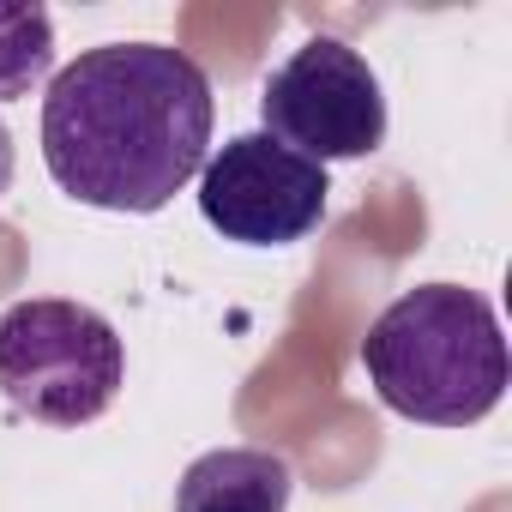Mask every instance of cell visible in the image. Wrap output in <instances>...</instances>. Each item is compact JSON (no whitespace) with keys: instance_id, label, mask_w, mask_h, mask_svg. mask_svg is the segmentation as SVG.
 Segmentation results:
<instances>
[{"instance_id":"6da1fadb","label":"cell","mask_w":512,"mask_h":512,"mask_svg":"<svg viewBox=\"0 0 512 512\" xmlns=\"http://www.w3.org/2000/svg\"><path fill=\"white\" fill-rule=\"evenodd\" d=\"M211 79L169 43H103L67 61L43 97V163L91 211L151 217L211 157Z\"/></svg>"},{"instance_id":"7a4b0ae2","label":"cell","mask_w":512,"mask_h":512,"mask_svg":"<svg viewBox=\"0 0 512 512\" xmlns=\"http://www.w3.org/2000/svg\"><path fill=\"white\" fill-rule=\"evenodd\" d=\"M368 386L386 410L428 428L482 422L512 380L500 320L488 296L464 284H416L404 290L362 338Z\"/></svg>"},{"instance_id":"3957f363","label":"cell","mask_w":512,"mask_h":512,"mask_svg":"<svg viewBox=\"0 0 512 512\" xmlns=\"http://www.w3.org/2000/svg\"><path fill=\"white\" fill-rule=\"evenodd\" d=\"M121 380L127 350L97 308L37 296L0 314V392L19 416L85 428L121 398Z\"/></svg>"},{"instance_id":"277c9868","label":"cell","mask_w":512,"mask_h":512,"mask_svg":"<svg viewBox=\"0 0 512 512\" xmlns=\"http://www.w3.org/2000/svg\"><path fill=\"white\" fill-rule=\"evenodd\" d=\"M266 133L308 163H350L386 145V91L368 55L338 37L302 43L260 91Z\"/></svg>"},{"instance_id":"5b68a950","label":"cell","mask_w":512,"mask_h":512,"mask_svg":"<svg viewBox=\"0 0 512 512\" xmlns=\"http://www.w3.org/2000/svg\"><path fill=\"white\" fill-rule=\"evenodd\" d=\"M326 169L278 145L272 133H235L199 169V211L223 241L296 247L326 217Z\"/></svg>"},{"instance_id":"8992f818","label":"cell","mask_w":512,"mask_h":512,"mask_svg":"<svg viewBox=\"0 0 512 512\" xmlns=\"http://www.w3.org/2000/svg\"><path fill=\"white\" fill-rule=\"evenodd\" d=\"M296 470L266 446L199 452L175 482V512H290Z\"/></svg>"},{"instance_id":"52a82bcc","label":"cell","mask_w":512,"mask_h":512,"mask_svg":"<svg viewBox=\"0 0 512 512\" xmlns=\"http://www.w3.org/2000/svg\"><path fill=\"white\" fill-rule=\"evenodd\" d=\"M55 67L49 7H0V103L31 97Z\"/></svg>"},{"instance_id":"ba28073f","label":"cell","mask_w":512,"mask_h":512,"mask_svg":"<svg viewBox=\"0 0 512 512\" xmlns=\"http://www.w3.org/2000/svg\"><path fill=\"white\" fill-rule=\"evenodd\" d=\"M13 163H19L13 157V133L0 127V199H7V187H13Z\"/></svg>"}]
</instances>
